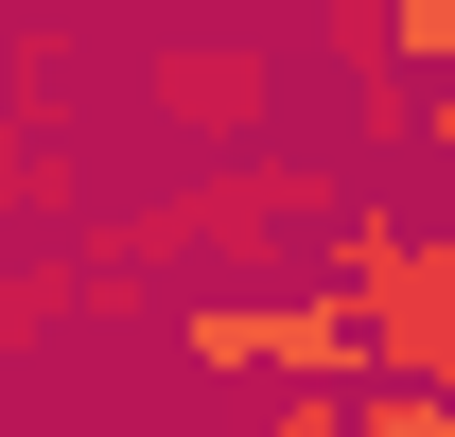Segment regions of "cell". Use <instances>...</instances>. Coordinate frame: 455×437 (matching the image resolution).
<instances>
[{
	"label": "cell",
	"instance_id": "cell-1",
	"mask_svg": "<svg viewBox=\"0 0 455 437\" xmlns=\"http://www.w3.org/2000/svg\"><path fill=\"white\" fill-rule=\"evenodd\" d=\"M175 385H315V402H350L368 385V315L333 280H193L175 298Z\"/></svg>",
	"mask_w": 455,
	"mask_h": 437
},
{
	"label": "cell",
	"instance_id": "cell-2",
	"mask_svg": "<svg viewBox=\"0 0 455 437\" xmlns=\"http://www.w3.org/2000/svg\"><path fill=\"white\" fill-rule=\"evenodd\" d=\"M368 385H438L455 402V227H420L403 280L368 298Z\"/></svg>",
	"mask_w": 455,
	"mask_h": 437
},
{
	"label": "cell",
	"instance_id": "cell-3",
	"mask_svg": "<svg viewBox=\"0 0 455 437\" xmlns=\"http://www.w3.org/2000/svg\"><path fill=\"white\" fill-rule=\"evenodd\" d=\"M263 88H281V70L245 53V36H211V53H158V70H140V106H158L175 140H245V123H263Z\"/></svg>",
	"mask_w": 455,
	"mask_h": 437
},
{
	"label": "cell",
	"instance_id": "cell-4",
	"mask_svg": "<svg viewBox=\"0 0 455 437\" xmlns=\"http://www.w3.org/2000/svg\"><path fill=\"white\" fill-rule=\"evenodd\" d=\"M333 18L403 70V88H455V0H333Z\"/></svg>",
	"mask_w": 455,
	"mask_h": 437
},
{
	"label": "cell",
	"instance_id": "cell-5",
	"mask_svg": "<svg viewBox=\"0 0 455 437\" xmlns=\"http://www.w3.org/2000/svg\"><path fill=\"white\" fill-rule=\"evenodd\" d=\"M333 437H455V402H438V385H350Z\"/></svg>",
	"mask_w": 455,
	"mask_h": 437
},
{
	"label": "cell",
	"instance_id": "cell-6",
	"mask_svg": "<svg viewBox=\"0 0 455 437\" xmlns=\"http://www.w3.org/2000/svg\"><path fill=\"white\" fill-rule=\"evenodd\" d=\"M228 437H333V402H315V385H245V420Z\"/></svg>",
	"mask_w": 455,
	"mask_h": 437
},
{
	"label": "cell",
	"instance_id": "cell-7",
	"mask_svg": "<svg viewBox=\"0 0 455 437\" xmlns=\"http://www.w3.org/2000/svg\"><path fill=\"white\" fill-rule=\"evenodd\" d=\"M420 175H438V227H455V88H420Z\"/></svg>",
	"mask_w": 455,
	"mask_h": 437
},
{
	"label": "cell",
	"instance_id": "cell-8",
	"mask_svg": "<svg viewBox=\"0 0 455 437\" xmlns=\"http://www.w3.org/2000/svg\"><path fill=\"white\" fill-rule=\"evenodd\" d=\"M263 18H333V0H263Z\"/></svg>",
	"mask_w": 455,
	"mask_h": 437
},
{
	"label": "cell",
	"instance_id": "cell-9",
	"mask_svg": "<svg viewBox=\"0 0 455 437\" xmlns=\"http://www.w3.org/2000/svg\"><path fill=\"white\" fill-rule=\"evenodd\" d=\"M18 18H36V0H0V36H18Z\"/></svg>",
	"mask_w": 455,
	"mask_h": 437
}]
</instances>
